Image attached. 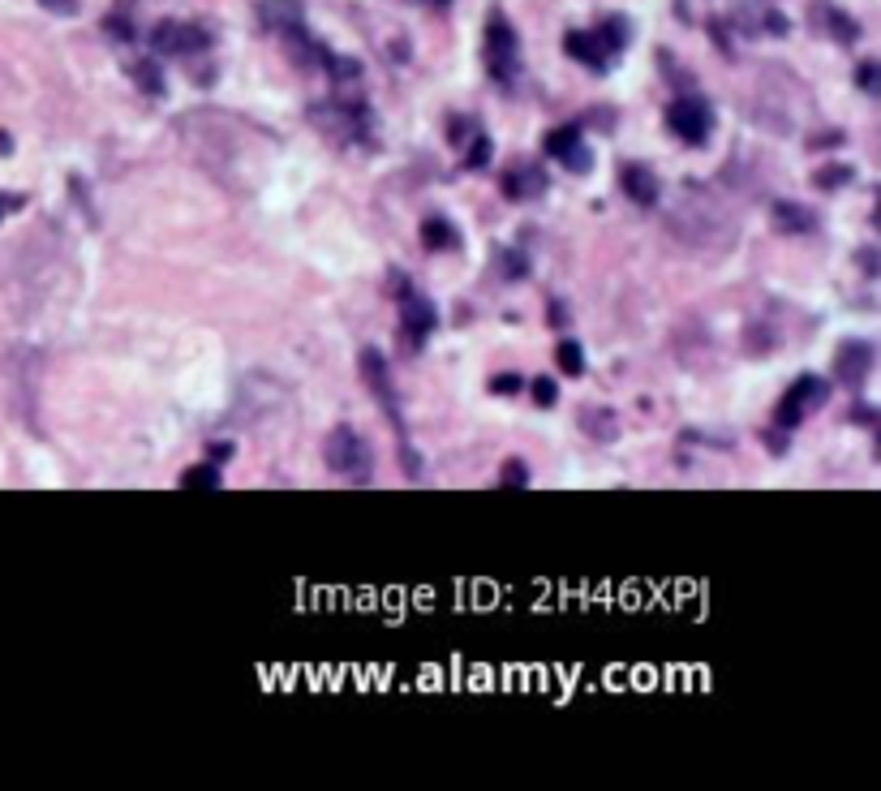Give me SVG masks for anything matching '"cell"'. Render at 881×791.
<instances>
[{"instance_id":"obj_25","label":"cell","mask_w":881,"mask_h":791,"mask_svg":"<svg viewBox=\"0 0 881 791\" xmlns=\"http://www.w3.org/2000/svg\"><path fill=\"white\" fill-rule=\"evenodd\" d=\"M490 392H499V396L521 392V375H495V379H490Z\"/></svg>"},{"instance_id":"obj_17","label":"cell","mask_w":881,"mask_h":791,"mask_svg":"<svg viewBox=\"0 0 881 791\" xmlns=\"http://www.w3.org/2000/svg\"><path fill=\"white\" fill-rule=\"evenodd\" d=\"M181 486L185 491H215L220 486V465H198V469H185V478H181Z\"/></svg>"},{"instance_id":"obj_5","label":"cell","mask_w":881,"mask_h":791,"mask_svg":"<svg viewBox=\"0 0 881 791\" xmlns=\"http://www.w3.org/2000/svg\"><path fill=\"white\" fill-rule=\"evenodd\" d=\"M667 125L675 129V138H684L688 147H701L705 138H710L714 129V108L705 104V99H675V104L667 108Z\"/></svg>"},{"instance_id":"obj_1","label":"cell","mask_w":881,"mask_h":791,"mask_svg":"<svg viewBox=\"0 0 881 791\" xmlns=\"http://www.w3.org/2000/svg\"><path fill=\"white\" fill-rule=\"evenodd\" d=\"M624 43H628V22L611 18V22H602L598 31H572L568 39H563V48H568V56H576L581 65L594 69V74H602Z\"/></svg>"},{"instance_id":"obj_11","label":"cell","mask_w":881,"mask_h":791,"mask_svg":"<svg viewBox=\"0 0 881 791\" xmlns=\"http://www.w3.org/2000/svg\"><path fill=\"white\" fill-rule=\"evenodd\" d=\"M624 194H628L637 207H658L662 185H658V177H654V172H649V168H641V164H628V168H624Z\"/></svg>"},{"instance_id":"obj_24","label":"cell","mask_w":881,"mask_h":791,"mask_svg":"<svg viewBox=\"0 0 881 791\" xmlns=\"http://www.w3.org/2000/svg\"><path fill=\"white\" fill-rule=\"evenodd\" d=\"M465 164H469V168H486V164H490V138H482V134L473 138V151L465 155Z\"/></svg>"},{"instance_id":"obj_27","label":"cell","mask_w":881,"mask_h":791,"mask_svg":"<svg viewBox=\"0 0 881 791\" xmlns=\"http://www.w3.org/2000/svg\"><path fill=\"white\" fill-rule=\"evenodd\" d=\"M860 86H864L869 95H877V65H873V61L860 65Z\"/></svg>"},{"instance_id":"obj_12","label":"cell","mask_w":881,"mask_h":791,"mask_svg":"<svg viewBox=\"0 0 881 791\" xmlns=\"http://www.w3.org/2000/svg\"><path fill=\"white\" fill-rule=\"evenodd\" d=\"M258 22H263L267 31L293 35L301 26V5L297 0H263V5H258Z\"/></svg>"},{"instance_id":"obj_14","label":"cell","mask_w":881,"mask_h":791,"mask_svg":"<svg viewBox=\"0 0 881 791\" xmlns=\"http://www.w3.org/2000/svg\"><path fill=\"white\" fill-rule=\"evenodd\" d=\"M774 224H778V233L800 237V233H813V228H817V215L808 207H800V203H778L774 207Z\"/></svg>"},{"instance_id":"obj_29","label":"cell","mask_w":881,"mask_h":791,"mask_svg":"<svg viewBox=\"0 0 881 791\" xmlns=\"http://www.w3.org/2000/svg\"><path fill=\"white\" fill-rule=\"evenodd\" d=\"M568 319V310H563V301H551V323H563Z\"/></svg>"},{"instance_id":"obj_28","label":"cell","mask_w":881,"mask_h":791,"mask_svg":"<svg viewBox=\"0 0 881 791\" xmlns=\"http://www.w3.org/2000/svg\"><path fill=\"white\" fill-rule=\"evenodd\" d=\"M228 456H233V443H211V460H215V465L228 460Z\"/></svg>"},{"instance_id":"obj_20","label":"cell","mask_w":881,"mask_h":791,"mask_svg":"<svg viewBox=\"0 0 881 791\" xmlns=\"http://www.w3.org/2000/svg\"><path fill=\"white\" fill-rule=\"evenodd\" d=\"M847 181H851V168H847V164H826V168H821L817 177H813L817 190H843Z\"/></svg>"},{"instance_id":"obj_30","label":"cell","mask_w":881,"mask_h":791,"mask_svg":"<svg viewBox=\"0 0 881 791\" xmlns=\"http://www.w3.org/2000/svg\"><path fill=\"white\" fill-rule=\"evenodd\" d=\"M13 207H18V198H5V194H0V220H5V211H13Z\"/></svg>"},{"instance_id":"obj_31","label":"cell","mask_w":881,"mask_h":791,"mask_svg":"<svg viewBox=\"0 0 881 791\" xmlns=\"http://www.w3.org/2000/svg\"><path fill=\"white\" fill-rule=\"evenodd\" d=\"M0 151H5V155L13 151V142H9V134H0Z\"/></svg>"},{"instance_id":"obj_21","label":"cell","mask_w":881,"mask_h":791,"mask_svg":"<svg viewBox=\"0 0 881 791\" xmlns=\"http://www.w3.org/2000/svg\"><path fill=\"white\" fill-rule=\"evenodd\" d=\"M821 13H826V18H830V26H834V39H843V43H851V39H856V35H860V26H856V22H851V18H843V13H839V9H830V5H821Z\"/></svg>"},{"instance_id":"obj_18","label":"cell","mask_w":881,"mask_h":791,"mask_svg":"<svg viewBox=\"0 0 881 791\" xmlns=\"http://www.w3.org/2000/svg\"><path fill=\"white\" fill-rule=\"evenodd\" d=\"M555 357H559V370H563V375H572V379L585 375V349H581L576 340H559V353H555Z\"/></svg>"},{"instance_id":"obj_7","label":"cell","mask_w":881,"mask_h":791,"mask_svg":"<svg viewBox=\"0 0 881 791\" xmlns=\"http://www.w3.org/2000/svg\"><path fill=\"white\" fill-rule=\"evenodd\" d=\"M400 293H404V301H400V332H404V340H409V349H422L426 336L439 327V314H435V306H430L422 293H413L409 284H400Z\"/></svg>"},{"instance_id":"obj_8","label":"cell","mask_w":881,"mask_h":791,"mask_svg":"<svg viewBox=\"0 0 881 791\" xmlns=\"http://www.w3.org/2000/svg\"><path fill=\"white\" fill-rule=\"evenodd\" d=\"M546 151H551L563 168L581 172V177H585L589 168H594V151L585 147V138H581V129H576V125H559L555 134L546 138Z\"/></svg>"},{"instance_id":"obj_2","label":"cell","mask_w":881,"mask_h":791,"mask_svg":"<svg viewBox=\"0 0 881 791\" xmlns=\"http://www.w3.org/2000/svg\"><path fill=\"white\" fill-rule=\"evenodd\" d=\"M323 456H327V469L340 473V478H349L353 486H366L370 473H374L370 452H366V439H361L353 426H336V430H331Z\"/></svg>"},{"instance_id":"obj_19","label":"cell","mask_w":881,"mask_h":791,"mask_svg":"<svg viewBox=\"0 0 881 791\" xmlns=\"http://www.w3.org/2000/svg\"><path fill=\"white\" fill-rule=\"evenodd\" d=\"M134 82L147 95H164V74H160V65H155V61H138L134 65Z\"/></svg>"},{"instance_id":"obj_16","label":"cell","mask_w":881,"mask_h":791,"mask_svg":"<svg viewBox=\"0 0 881 791\" xmlns=\"http://www.w3.org/2000/svg\"><path fill=\"white\" fill-rule=\"evenodd\" d=\"M581 426L594 435L598 443H606V439H619V422L611 417V409H585L581 413Z\"/></svg>"},{"instance_id":"obj_13","label":"cell","mask_w":881,"mask_h":791,"mask_svg":"<svg viewBox=\"0 0 881 791\" xmlns=\"http://www.w3.org/2000/svg\"><path fill=\"white\" fill-rule=\"evenodd\" d=\"M546 190V172L533 168V164H521L512 172H503V194L508 198H538Z\"/></svg>"},{"instance_id":"obj_9","label":"cell","mask_w":881,"mask_h":791,"mask_svg":"<svg viewBox=\"0 0 881 791\" xmlns=\"http://www.w3.org/2000/svg\"><path fill=\"white\" fill-rule=\"evenodd\" d=\"M207 35L198 31V26H185V22H160L151 35V48L164 52V56H190L198 48H207Z\"/></svg>"},{"instance_id":"obj_4","label":"cell","mask_w":881,"mask_h":791,"mask_svg":"<svg viewBox=\"0 0 881 791\" xmlns=\"http://www.w3.org/2000/svg\"><path fill=\"white\" fill-rule=\"evenodd\" d=\"M486 69L495 82H512L521 74V43L508 18H490L486 26Z\"/></svg>"},{"instance_id":"obj_3","label":"cell","mask_w":881,"mask_h":791,"mask_svg":"<svg viewBox=\"0 0 881 791\" xmlns=\"http://www.w3.org/2000/svg\"><path fill=\"white\" fill-rule=\"evenodd\" d=\"M830 400V383L826 379H817V375H800L796 383L783 392V400H778V409H774V422L783 426V430H796L808 413H817L821 405Z\"/></svg>"},{"instance_id":"obj_32","label":"cell","mask_w":881,"mask_h":791,"mask_svg":"<svg viewBox=\"0 0 881 791\" xmlns=\"http://www.w3.org/2000/svg\"><path fill=\"white\" fill-rule=\"evenodd\" d=\"M439 5H443V0H439Z\"/></svg>"},{"instance_id":"obj_10","label":"cell","mask_w":881,"mask_h":791,"mask_svg":"<svg viewBox=\"0 0 881 791\" xmlns=\"http://www.w3.org/2000/svg\"><path fill=\"white\" fill-rule=\"evenodd\" d=\"M873 362H877V353H873V344H864V340H847L843 349H839V357H834V379H843V383H864L873 375Z\"/></svg>"},{"instance_id":"obj_6","label":"cell","mask_w":881,"mask_h":791,"mask_svg":"<svg viewBox=\"0 0 881 791\" xmlns=\"http://www.w3.org/2000/svg\"><path fill=\"white\" fill-rule=\"evenodd\" d=\"M361 375H366V387L374 392V400L383 405V413L392 417V426L404 430V417H400V400H396V387H392V366L379 349H366L361 353Z\"/></svg>"},{"instance_id":"obj_23","label":"cell","mask_w":881,"mask_h":791,"mask_svg":"<svg viewBox=\"0 0 881 791\" xmlns=\"http://www.w3.org/2000/svg\"><path fill=\"white\" fill-rule=\"evenodd\" d=\"M499 478H503V486H529V469L521 465V460H508Z\"/></svg>"},{"instance_id":"obj_22","label":"cell","mask_w":881,"mask_h":791,"mask_svg":"<svg viewBox=\"0 0 881 791\" xmlns=\"http://www.w3.org/2000/svg\"><path fill=\"white\" fill-rule=\"evenodd\" d=\"M533 400H538L542 409L559 405V387H555V379H542V375H538V383H533Z\"/></svg>"},{"instance_id":"obj_26","label":"cell","mask_w":881,"mask_h":791,"mask_svg":"<svg viewBox=\"0 0 881 791\" xmlns=\"http://www.w3.org/2000/svg\"><path fill=\"white\" fill-rule=\"evenodd\" d=\"M48 13H61V18H69V13H78V0H39Z\"/></svg>"},{"instance_id":"obj_15","label":"cell","mask_w":881,"mask_h":791,"mask_svg":"<svg viewBox=\"0 0 881 791\" xmlns=\"http://www.w3.org/2000/svg\"><path fill=\"white\" fill-rule=\"evenodd\" d=\"M422 241H426V250H456L460 233L443 220V215H430V220L422 224Z\"/></svg>"}]
</instances>
